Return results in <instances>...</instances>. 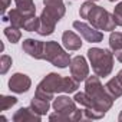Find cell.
I'll list each match as a JSON object with an SVG mask.
<instances>
[{"label": "cell", "mask_w": 122, "mask_h": 122, "mask_svg": "<svg viewBox=\"0 0 122 122\" xmlns=\"http://www.w3.org/2000/svg\"><path fill=\"white\" fill-rule=\"evenodd\" d=\"M95 6H96V5L92 2V0H88V2H85V3L81 6V9H79V15H81V17H82V19H88L89 13L92 12V9H93Z\"/></svg>", "instance_id": "25"}, {"label": "cell", "mask_w": 122, "mask_h": 122, "mask_svg": "<svg viewBox=\"0 0 122 122\" xmlns=\"http://www.w3.org/2000/svg\"><path fill=\"white\" fill-rule=\"evenodd\" d=\"M78 88H79V82L72 75L68 78H62L57 73H49L40 81L35 93L52 101L55 93H60V92L72 93V92H76Z\"/></svg>", "instance_id": "1"}, {"label": "cell", "mask_w": 122, "mask_h": 122, "mask_svg": "<svg viewBox=\"0 0 122 122\" xmlns=\"http://www.w3.org/2000/svg\"><path fill=\"white\" fill-rule=\"evenodd\" d=\"M9 5H10V0H2V10H3V13H6Z\"/></svg>", "instance_id": "28"}, {"label": "cell", "mask_w": 122, "mask_h": 122, "mask_svg": "<svg viewBox=\"0 0 122 122\" xmlns=\"http://www.w3.org/2000/svg\"><path fill=\"white\" fill-rule=\"evenodd\" d=\"M32 81L25 73H15L9 79V89L15 93H25L30 89Z\"/></svg>", "instance_id": "9"}, {"label": "cell", "mask_w": 122, "mask_h": 122, "mask_svg": "<svg viewBox=\"0 0 122 122\" xmlns=\"http://www.w3.org/2000/svg\"><path fill=\"white\" fill-rule=\"evenodd\" d=\"M23 52L27 53L30 57L35 59H43V53H45V42L40 40H35V39H26L23 40V46H22Z\"/></svg>", "instance_id": "10"}, {"label": "cell", "mask_w": 122, "mask_h": 122, "mask_svg": "<svg viewBox=\"0 0 122 122\" xmlns=\"http://www.w3.org/2000/svg\"><path fill=\"white\" fill-rule=\"evenodd\" d=\"M62 43H63V46H65L68 50H78V49L82 47V40H81V37H79L76 33L71 32V30L63 32V35H62Z\"/></svg>", "instance_id": "15"}, {"label": "cell", "mask_w": 122, "mask_h": 122, "mask_svg": "<svg viewBox=\"0 0 122 122\" xmlns=\"http://www.w3.org/2000/svg\"><path fill=\"white\" fill-rule=\"evenodd\" d=\"M88 57L92 65V69L95 75L99 78L108 76L112 69H113V53L108 49H101V47H91L88 50Z\"/></svg>", "instance_id": "4"}, {"label": "cell", "mask_w": 122, "mask_h": 122, "mask_svg": "<svg viewBox=\"0 0 122 122\" xmlns=\"http://www.w3.org/2000/svg\"><path fill=\"white\" fill-rule=\"evenodd\" d=\"M56 23H57V20L52 15H49L47 12L43 10L42 15H40V26H39L37 33L40 36H49V35H52L55 32Z\"/></svg>", "instance_id": "12"}, {"label": "cell", "mask_w": 122, "mask_h": 122, "mask_svg": "<svg viewBox=\"0 0 122 122\" xmlns=\"http://www.w3.org/2000/svg\"><path fill=\"white\" fill-rule=\"evenodd\" d=\"M88 20L91 26H93L98 30H103V32H113L115 27L118 26L113 15H111L106 9L101 6H95L92 9V12L88 16Z\"/></svg>", "instance_id": "6"}, {"label": "cell", "mask_w": 122, "mask_h": 122, "mask_svg": "<svg viewBox=\"0 0 122 122\" xmlns=\"http://www.w3.org/2000/svg\"><path fill=\"white\" fill-rule=\"evenodd\" d=\"M85 92L91 98L93 109H98V111H102L106 113L112 108L113 98L106 91V88L101 83L98 75L96 76H88L85 79Z\"/></svg>", "instance_id": "2"}, {"label": "cell", "mask_w": 122, "mask_h": 122, "mask_svg": "<svg viewBox=\"0 0 122 122\" xmlns=\"http://www.w3.org/2000/svg\"><path fill=\"white\" fill-rule=\"evenodd\" d=\"M16 103H17V98H15V96L3 95L2 98H0V109H2V111H7V109H10Z\"/></svg>", "instance_id": "23"}, {"label": "cell", "mask_w": 122, "mask_h": 122, "mask_svg": "<svg viewBox=\"0 0 122 122\" xmlns=\"http://www.w3.org/2000/svg\"><path fill=\"white\" fill-rule=\"evenodd\" d=\"M118 119H119V121H121V122H122V112H121V113H119V116H118Z\"/></svg>", "instance_id": "30"}, {"label": "cell", "mask_w": 122, "mask_h": 122, "mask_svg": "<svg viewBox=\"0 0 122 122\" xmlns=\"http://www.w3.org/2000/svg\"><path fill=\"white\" fill-rule=\"evenodd\" d=\"M30 108L35 112H37L39 115H46L47 111H49V108H50V101L35 93V96H33V99L30 102Z\"/></svg>", "instance_id": "16"}, {"label": "cell", "mask_w": 122, "mask_h": 122, "mask_svg": "<svg viewBox=\"0 0 122 122\" xmlns=\"http://www.w3.org/2000/svg\"><path fill=\"white\" fill-rule=\"evenodd\" d=\"M109 46L113 52L122 49V32H111L109 36Z\"/></svg>", "instance_id": "19"}, {"label": "cell", "mask_w": 122, "mask_h": 122, "mask_svg": "<svg viewBox=\"0 0 122 122\" xmlns=\"http://www.w3.org/2000/svg\"><path fill=\"white\" fill-rule=\"evenodd\" d=\"M92 2H98V0H92Z\"/></svg>", "instance_id": "32"}, {"label": "cell", "mask_w": 122, "mask_h": 122, "mask_svg": "<svg viewBox=\"0 0 122 122\" xmlns=\"http://www.w3.org/2000/svg\"><path fill=\"white\" fill-rule=\"evenodd\" d=\"M109 2H116V0H109Z\"/></svg>", "instance_id": "31"}, {"label": "cell", "mask_w": 122, "mask_h": 122, "mask_svg": "<svg viewBox=\"0 0 122 122\" xmlns=\"http://www.w3.org/2000/svg\"><path fill=\"white\" fill-rule=\"evenodd\" d=\"M55 113L49 115L50 121H57V122H69V121H81L83 118V111L76 108V102L75 99H71L69 96H57L53 99L52 103Z\"/></svg>", "instance_id": "3"}, {"label": "cell", "mask_w": 122, "mask_h": 122, "mask_svg": "<svg viewBox=\"0 0 122 122\" xmlns=\"http://www.w3.org/2000/svg\"><path fill=\"white\" fill-rule=\"evenodd\" d=\"M113 17H115V22L118 26H122V2L115 7L113 10Z\"/></svg>", "instance_id": "27"}, {"label": "cell", "mask_w": 122, "mask_h": 122, "mask_svg": "<svg viewBox=\"0 0 122 122\" xmlns=\"http://www.w3.org/2000/svg\"><path fill=\"white\" fill-rule=\"evenodd\" d=\"M39 26H40V17L30 16V17H26L25 25H23V29L27 30V32H37L39 30Z\"/></svg>", "instance_id": "21"}, {"label": "cell", "mask_w": 122, "mask_h": 122, "mask_svg": "<svg viewBox=\"0 0 122 122\" xmlns=\"http://www.w3.org/2000/svg\"><path fill=\"white\" fill-rule=\"evenodd\" d=\"M73 27L81 33V36L86 40V42H91V43H99L102 42L103 39V33L98 29H95L93 26L85 23V22H73Z\"/></svg>", "instance_id": "7"}, {"label": "cell", "mask_w": 122, "mask_h": 122, "mask_svg": "<svg viewBox=\"0 0 122 122\" xmlns=\"http://www.w3.org/2000/svg\"><path fill=\"white\" fill-rule=\"evenodd\" d=\"M43 59L50 62L53 66L56 68H68L71 65V57L69 53L65 52V49L60 46L57 42L50 40V42H45V53H43Z\"/></svg>", "instance_id": "5"}, {"label": "cell", "mask_w": 122, "mask_h": 122, "mask_svg": "<svg viewBox=\"0 0 122 122\" xmlns=\"http://www.w3.org/2000/svg\"><path fill=\"white\" fill-rule=\"evenodd\" d=\"M5 36L12 42V43H17L22 37V32L19 27H15V26H9L5 29Z\"/></svg>", "instance_id": "20"}, {"label": "cell", "mask_w": 122, "mask_h": 122, "mask_svg": "<svg viewBox=\"0 0 122 122\" xmlns=\"http://www.w3.org/2000/svg\"><path fill=\"white\" fill-rule=\"evenodd\" d=\"M83 116L86 119H101L105 116V112L98 111V109H91V108H83Z\"/></svg>", "instance_id": "24"}, {"label": "cell", "mask_w": 122, "mask_h": 122, "mask_svg": "<svg viewBox=\"0 0 122 122\" xmlns=\"http://www.w3.org/2000/svg\"><path fill=\"white\" fill-rule=\"evenodd\" d=\"M40 119H42V115L35 112L32 108H20L13 115L15 122H40Z\"/></svg>", "instance_id": "13"}, {"label": "cell", "mask_w": 122, "mask_h": 122, "mask_svg": "<svg viewBox=\"0 0 122 122\" xmlns=\"http://www.w3.org/2000/svg\"><path fill=\"white\" fill-rule=\"evenodd\" d=\"M43 5H45V12H47L49 15H52L57 22L65 16L66 7L63 0H43Z\"/></svg>", "instance_id": "11"}, {"label": "cell", "mask_w": 122, "mask_h": 122, "mask_svg": "<svg viewBox=\"0 0 122 122\" xmlns=\"http://www.w3.org/2000/svg\"><path fill=\"white\" fill-rule=\"evenodd\" d=\"M3 20H5V22H10L12 26H15V27L23 29V25H25L26 16H25V15L16 7V9H12V10L7 13V16L5 15V16H3Z\"/></svg>", "instance_id": "17"}, {"label": "cell", "mask_w": 122, "mask_h": 122, "mask_svg": "<svg viewBox=\"0 0 122 122\" xmlns=\"http://www.w3.org/2000/svg\"><path fill=\"white\" fill-rule=\"evenodd\" d=\"M16 3V7L26 16V17H30V16H35L36 13V6L33 3V0H15Z\"/></svg>", "instance_id": "18"}, {"label": "cell", "mask_w": 122, "mask_h": 122, "mask_svg": "<svg viewBox=\"0 0 122 122\" xmlns=\"http://www.w3.org/2000/svg\"><path fill=\"white\" fill-rule=\"evenodd\" d=\"M115 57L119 60L121 63H122V49H119V50H116V52H115Z\"/></svg>", "instance_id": "29"}, {"label": "cell", "mask_w": 122, "mask_h": 122, "mask_svg": "<svg viewBox=\"0 0 122 122\" xmlns=\"http://www.w3.org/2000/svg\"><path fill=\"white\" fill-rule=\"evenodd\" d=\"M75 102L76 103H79L81 106H83V108H91V109H93L92 108V101H91V98L86 95V92H78L76 95H75Z\"/></svg>", "instance_id": "22"}, {"label": "cell", "mask_w": 122, "mask_h": 122, "mask_svg": "<svg viewBox=\"0 0 122 122\" xmlns=\"http://www.w3.org/2000/svg\"><path fill=\"white\" fill-rule=\"evenodd\" d=\"M71 75L78 81L82 82L89 76V65L83 56H75L71 60Z\"/></svg>", "instance_id": "8"}, {"label": "cell", "mask_w": 122, "mask_h": 122, "mask_svg": "<svg viewBox=\"0 0 122 122\" xmlns=\"http://www.w3.org/2000/svg\"><path fill=\"white\" fill-rule=\"evenodd\" d=\"M10 66H12V57L7 56V55H3L2 57H0V73L2 75L7 73Z\"/></svg>", "instance_id": "26"}, {"label": "cell", "mask_w": 122, "mask_h": 122, "mask_svg": "<svg viewBox=\"0 0 122 122\" xmlns=\"http://www.w3.org/2000/svg\"><path fill=\"white\" fill-rule=\"evenodd\" d=\"M106 91L111 93V96L113 99L122 96V69L118 72V75L115 78H112L111 81H108V83L105 85Z\"/></svg>", "instance_id": "14"}]
</instances>
